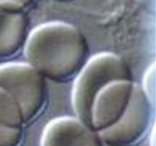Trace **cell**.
Here are the masks:
<instances>
[{
	"instance_id": "obj_1",
	"label": "cell",
	"mask_w": 156,
	"mask_h": 146,
	"mask_svg": "<svg viewBox=\"0 0 156 146\" xmlns=\"http://www.w3.org/2000/svg\"><path fill=\"white\" fill-rule=\"evenodd\" d=\"M27 63L44 78L65 82L76 77L88 60V46L82 32L63 21H49L30 32L24 47Z\"/></svg>"
},
{
	"instance_id": "obj_2",
	"label": "cell",
	"mask_w": 156,
	"mask_h": 146,
	"mask_svg": "<svg viewBox=\"0 0 156 146\" xmlns=\"http://www.w3.org/2000/svg\"><path fill=\"white\" fill-rule=\"evenodd\" d=\"M122 79L131 80V73L120 56L102 52L88 59L73 84L72 105L76 116L91 127V109L95 96L107 84Z\"/></svg>"
},
{
	"instance_id": "obj_3",
	"label": "cell",
	"mask_w": 156,
	"mask_h": 146,
	"mask_svg": "<svg viewBox=\"0 0 156 146\" xmlns=\"http://www.w3.org/2000/svg\"><path fill=\"white\" fill-rule=\"evenodd\" d=\"M0 88L17 100L24 124L35 120L44 109L47 100L45 78L27 62L0 65Z\"/></svg>"
},
{
	"instance_id": "obj_4",
	"label": "cell",
	"mask_w": 156,
	"mask_h": 146,
	"mask_svg": "<svg viewBox=\"0 0 156 146\" xmlns=\"http://www.w3.org/2000/svg\"><path fill=\"white\" fill-rule=\"evenodd\" d=\"M152 104L136 85L127 108L120 120L98 132L102 142L110 146H131L140 141L149 129Z\"/></svg>"
},
{
	"instance_id": "obj_5",
	"label": "cell",
	"mask_w": 156,
	"mask_h": 146,
	"mask_svg": "<svg viewBox=\"0 0 156 146\" xmlns=\"http://www.w3.org/2000/svg\"><path fill=\"white\" fill-rule=\"evenodd\" d=\"M135 84L132 80H115L107 84L95 96L91 109L93 130L99 132L115 124L123 116L131 99Z\"/></svg>"
},
{
	"instance_id": "obj_6",
	"label": "cell",
	"mask_w": 156,
	"mask_h": 146,
	"mask_svg": "<svg viewBox=\"0 0 156 146\" xmlns=\"http://www.w3.org/2000/svg\"><path fill=\"white\" fill-rule=\"evenodd\" d=\"M41 146H103L98 133L76 116L56 117L44 127Z\"/></svg>"
},
{
	"instance_id": "obj_7",
	"label": "cell",
	"mask_w": 156,
	"mask_h": 146,
	"mask_svg": "<svg viewBox=\"0 0 156 146\" xmlns=\"http://www.w3.org/2000/svg\"><path fill=\"white\" fill-rule=\"evenodd\" d=\"M28 34L25 9L9 2H0V61L14 57L24 49Z\"/></svg>"
},
{
	"instance_id": "obj_8",
	"label": "cell",
	"mask_w": 156,
	"mask_h": 146,
	"mask_svg": "<svg viewBox=\"0 0 156 146\" xmlns=\"http://www.w3.org/2000/svg\"><path fill=\"white\" fill-rule=\"evenodd\" d=\"M0 123L11 128H22L24 125L19 104L2 88H0Z\"/></svg>"
},
{
	"instance_id": "obj_9",
	"label": "cell",
	"mask_w": 156,
	"mask_h": 146,
	"mask_svg": "<svg viewBox=\"0 0 156 146\" xmlns=\"http://www.w3.org/2000/svg\"><path fill=\"white\" fill-rule=\"evenodd\" d=\"M142 91L152 105L155 102V63L152 62L145 71L142 85L140 86Z\"/></svg>"
},
{
	"instance_id": "obj_10",
	"label": "cell",
	"mask_w": 156,
	"mask_h": 146,
	"mask_svg": "<svg viewBox=\"0 0 156 146\" xmlns=\"http://www.w3.org/2000/svg\"><path fill=\"white\" fill-rule=\"evenodd\" d=\"M22 138V128L7 127L0 123V146H19Z\"/></svg>"
},
{
	"instance_id": "obj_11",
	"label": "cell",
	"mask_w": 156,
	"mask_h": 146,
	"mask_svg": "<svg viewBox=\"0 0 156 146\" xmlns=\"http://www.w3.org/2000/svg\"><path fill=\"white\" fill-rule=\"evenodd\" d=\"M34 1L35 0H0V2H9L14 3L24 9L30 7Z\"/></svg>"
},
{
	"instance_id": "obj_12",
	"label": "cell",
	"mask_w": 156,
	"mask_h": 146,
	"mask_svg": "<svg viewBox=\"0 0 156 146\" xmlns=\"http://www.w3.org/2000/svg\"><path fill=\"white\" fill-rule=\"evenodd\" d=\"M136 1L146 6H151L155 3V0H136Z\"/></svg>"
}]
</instances>
